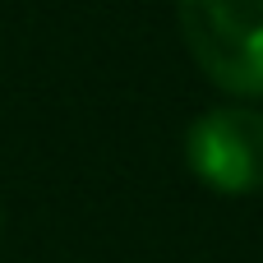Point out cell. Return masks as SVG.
<instances>
[{"label":"cell","instance_id":"cell-2","mask_svg":"<svg viewBox=\"0 0 263 263\" xmlns=\"http://www.w3.org/2000/svg\"><path fill=\"white\" fill-rule=\"evenodd\" d=\"M190 171L217 194H259L263 190V116L240 106L203 111L185 134Z\"/></svg>","mask_w":263,"mask_h":263},{"label":"cell","instance_id":"cell-1","mask_svg":"<svg viewBox=\"0 0 263 263\" xmlns=\"http://www.w3.org/2000/svg\"><path fill=\"white\" fill-rule=\"evenodd\" d=\"M194 65L236 97H263V0H180Z\"/></svg>","mask_w":263,"mask_h":263}]
</instances>
